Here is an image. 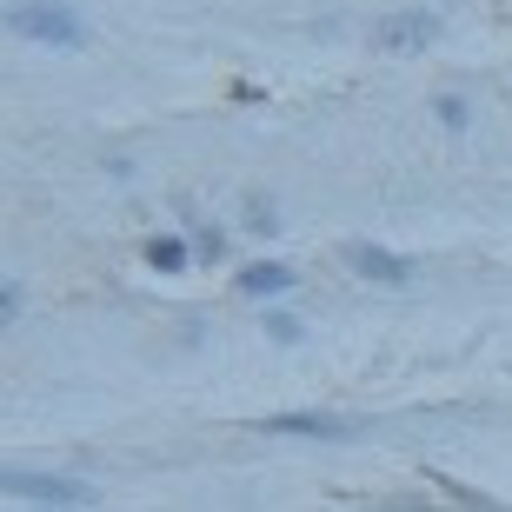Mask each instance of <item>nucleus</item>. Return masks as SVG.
<instances>
[{"mask_svg": "<svg viewBox=\"0 0 512 512\" xmlns=\"http://www.w3.org/2000/svg\"><path fill=\"white\" fill-rule=\"evenodd\" d=\"M14 499H47V506H94L87 479H60V473H7Z\"/></svg>", "mask_w": 512, "mask_h": 512, "instance_id": "f257e3e1", "label": "nucleus"}, {"mask_svg": "<svg viewBox=\"0 0 512 512\" xmlns=\"http://www.w3.org/2000/svg\"><path fill=\"white\" fill-rule=\"evenodd\" d=\"M14 34L54 40V47H74V40H80V20L67 14V7H14Z\"/></svg>", "mask_w": 512, "mask_h": 512, "instance_id": "f03ea898", "label": "nucleus"}, {"mask_svg": "<svg viewBox=\"0 0 512 512\" xmlns=\"http://www.w3.org/2000/svg\"><path fill=\"white\" fill-rule=\"evenodd\" d=\"M293 286V273H286L280 260H253L240 266V293H253V300H266V293H286Z\"/></svg>", "mask_w": 512, "mask_h": 512, "instance_id": "7ed1b4c3", "label": "nucleus"}, {"mask_svg": "<svg viewBox=\"0 0 512 512\" xmlns=\"http://www.w3.org/2000/svg\"><path fill=\"white\" fill-rule=\"evenodd\" d=\"M266 433H306V439H346L353 426H340V419H313V413H280L266 419Z\"/></svg>", "mask_w": 512, "mask_h": 512, "instance_id": "20e7f679", "label": "nucleus"}, {"mask_svg": "<svg viewBox=\"0 0 512 512\" xmlns=\"http://www.w3.org/2000/svg\"><path fill=\"white\" fill-rule=\"evenodd\" d=\"M346 266L366 273V280H406V273H413L406 260H393V253H380V247H353V253H346Z\"/></svg>", "mask_w": 512, "mask_h": 512, "instance_id": "39448f33", "label": "nucleus"}, {"mask_svg": "<svg viewBox=\"0 0 512 512\" xmlns=\"http://www.w3.org/2000/svg\"><path fill=\"white\" fill-rule=\"evenodd\" d=\"M380 40H386V47H426V40H433V20H426V14H399V20L380 27Z\"/></svg>", "mask_w": 512, "mask_h": 512, "instance_id": "423d86ee", "label": "nucleus"}, {"mask_svg": "<svg viewBox=\"0 0 512 512\" xmlns=\"http://www.w3.org/2000/svg\"><path fill=\"white\" fill-rule=\"evenodd\" d=\"M147 260L160 266V273H180V266H187V247H180V240H147Z\"/></svg>", "mask_w": 512, "mask_h": 512, "instance_id": "0eeeda50", "label": "nucleus"}, {"mask_svg": "<svg viewBox=\"0 0 512 512\" xmlns=\"http://www.w3.org/2000/svg\"><path fill=\"white\" fill-rule=\"evenodd\" d=\"M266 333H273V340H300V320H293V313H266Z\"/></svg>", "mask_w": 512, "mask_h": 512, "instance_id": "6e6552de", "label": "nucleus"}]
</instances>
